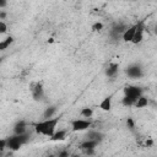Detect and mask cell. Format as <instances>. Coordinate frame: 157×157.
<instances>
[{
  "instance_id": "1",
  "label": "cell",
  "mask_w": 157,
  "mask_h": 157,
  "mask_svg": "<svg viewBox=\"0 0 157 157\" xmlns=\"http://www.w3.org/2000/svg\"><path fill=\"white\" fill-rule=\"evenodd\" d=\"M59 118H49V119H43L42 121H38V123H34L33 124V128H34V131L36 134L38 135H44V136H53V134L56 131V126H58V123H59Z\"/></svg>"
},
{
  "instance_id": "2",
  "label": "cell",
  "mask_w": 157,
  "mask_h": 157,
  "mask_svg": "<svg viewBox=\"0 0 157 157\" xmlns=\"http://www.w3.org/2000/svg\"><path fill=\"white\" fill-rule=\"evenodd\" d=\"M7 148L10 151H18L23 145H26L28 141H29V134L28 132H25V134H13L12 136L7 137Z\"/></svg>"
},
{
  "instance_id": "3",
  "label": "cell",
  "mask_w": 157,
  "mask_h": 157,
  "mask_svg": "<svg viewBox=\"0 0 157 157\" xmlns=\"http://www.w3.org/2000/svg\"><path fill=\"white\" fill-rule=\"evenodd\" d=\"M70 125H71V130L75 131V132L86 131L92 126V120L87 119V118H82V119L77 118V119H72L70 121Z\"/></svg>"
},
{
  "instance_id": "4",
  "label": "cell",
  "mask_w": 157,
  "mask_h": 157,
  "mask_svg": "<svg viewBox=\"0 0 157 157\" xmlns=\"http://www.w3.org/2000/svg\"><path fill=\"white\" fill-rule=\"evenodd\" d=\"M125 74L130 78H141L144 76V69L140 64H131L125 69Z\"/></svg>"
},
{
  "instance_id": "5",
  "label": "cell",
  "mask_w": 157,
  "mask_h": 157,
  "mask_svg": "<svg viewBox=\"0 0 157 157\" xmlns=\"http://www.w3.org/2000/svg\"><path fill=\"white\" fill-rule=\"evenodd\" d=\"M31 94H32V98L36 102L42 101L44 98V87H43V83L42 82H34V83H32V86H31Z\"/></svg>"
},
{
  "instance_id": "6",
  "label": "cell",
  "mask_w": 157,
  "mask_h": 157,
  "mask_svg": "<svg viewBox=\"0 0 157 157\" xmlns=\"http://www.w3.org/2000/svg\"><path fill=\"white\" fill-rule=\"evenodd\" d=\"M141 94H144V91H142L141 87H137V86H126V87H124V96L131 97L135 101Z\"/></svg>"
},
{
  "instance_id": "7",
  "label": "cell",
  "mask_w": 157,
  "mask_h": 157,
  "mask_svg": "<svg viewBox=\"0 0 157 157\" xmlns=\"http://www.w3.org/2000/svg\"><path fill=\"white\" fill-rule=\"evenodd\" d=\"M126 28H128V26H126L125 23H117V25H114V26L112 27V29H110V36H112V38L118 39L119 37L123 36V33L125 32Z\"/></svg>"
},
{
  "instance_id": "8",
  "label": "cell",
  "mask_w": 157,
  "mask_h": 157,
  "mask_svg": "<svg viewBox=\"0 0 157 157\" xmlns=\"http://www.w3.org/2000/svg\"><path fill=\"white\" fill-rule=\"evenodd\" d=\"M136 28H137V23H135V25H132V26L128 27V28L125 29V32L123 33V36H121L123 42H125V43H131V40H132L134 36H135Z\"/></svg>"
},
{
  "instance_id": "9",
  "label": "cell",
  "mask_w": 157,
  "mask_h": 157,
  "mask_svg": "<svg viewBox=\"0 0 157 157\" xmlns=\"http://www.w3.org/2000/svg\"><path fill=\"white\" fill-rule=\"evenodd\" d=\"M144 32H145V27H144V22H139L137 23V28L135 32V36L131 40L132 44H140L144 40Z\"/></svg>"
},
{
  "instance_id": "10",
  "label": "cell",
  "mask_w": 157,
  "mask_h": 157,
  "mask_svg": "<svg viewBox=\"0 0 157 157\" xmlns=\"http://www.w3.org/2000/svg\"><path fill=\"white\" fill-rule=\"evenodd\" d=\"M112 107H113V96L112 94L104 97L99 103V109L103 112H110Z\"/></svg>"
},
{
  "instance_id": "11",
  "label": "cell",
  "mask_w": 157,
  "mask_h": 157,
  "mask_svg": "<svg viewBox=\"0 0 157 157\" xmlns=\"http://www.w3.org/2000/svg\"><path fill=\"white\" fill-rule=\"evenodd\" d=\"M27 123L25 121V120H18L15 125H13V134H17V135H20V134H25V132H27Z\"/></svg>"
},
{
  "instance_id": "12",
  "label": "cell",
  "mask_w": 157,
  "mask_h": 157,
  "mask_svg": "<svg viewBox=\"0 0 157 157\" xmlns=\"http://www.w3.org/2000/svg\"><path fill=\"white\" fill-rule=\"evenodd\" d=\"M118 71H119V65L118 64H115V63H112V64H109L108 66H107V69H105V76L107 77H114V76H117V74H118Z\"/></svg>"
},
{
  "instance_id": "13",
  "label": "cell",
  "mask_w": 157,
  "mask_h": 157,
  "mask_svg": "<svg viewBox=\"0 0 157 157\" xmlns=\"http://www.w3.org/2000/svg\"><path fill=\"white\" fill-rule=\"evenodd\" d=\"M148 103H150V99H148V97H146V96L141 94V96H140V97L136 99V102H135L134 107H135V108H139V109H141V108H146V107L148 105Z\"/></svg>"
},
{
  "instance_id": "14",
  "label": "cell",
  "mask_w": 157,
  "mask_h": 157,
  "mask_svg": "<svg viewBox=\"0 0 157 157\" xmlns=\"http://www.w3.org/2000/svg\"><path fill=\"white\" fill-rule=\"evenodd\" d=\"M98 144H99V142H98V141H96V140L87 139V140H85L83 142H81L80 148H81L82 151H83V150H88V148H96Z\"/></svg>"
},
{
  "instance_id": "15",
  "label": "cell",
  "mask_w": 157,
  "mask_h": 157,
  "mask_svg": "<svg viewBox=\"0 0 157 157\" xmlns=\"http://www.w3.org/2000/svg\"><path fill=\"white\" fill-rule=\"evenodd\" d=\"M86 137H87V139L96 140V141L101 142V141L104 139V135H103L102 132H99V131H96V130H88V132H87V136H86Z\"/></svg>"
},
{
  "instance_id": "16",
  "label": "cell",
  "mask_w": 157,
  "mask_h": 157,
  "mask_svg": "<svg viewBox=\"0 0 157 157\" xmlns=\"http://www.w3.org/2000/svg\"><path fill=\"white\" fill-rule=\"evenodd\" d=\"M52 141H64L65 139H66V130H56L54 134H53V136H50L49 137Z\"/></svg>"
},
{
  "instance_id": "17",
  "label": "cell",
  "mask_w": 157,
  "mask_h": 157,
  "mask_svg": "<svg viewBox=\"0 0 157 157\" xmlns=\"http://www.w3.org/2000/svg\"><path fill=\"white\" fill-rule=\"evenodd\" d=\"M56 113V105H49L48 108H45V110L43 112V118L44 119H49L53 118Z\"/></svg>"
},
{
  "instance_id": "18",
  "label": "cell",
  "mask_w": 157,
  "mask_h": 157,
  "mask_svg": "<svg viewBox=\"0 0 157 157\" xmlns=\"http://www.w3.org/2000/svg\"><path fill=\"white\" fill-rule=\"evenodd\" d=\"M13 37H11V36H9V37H6L5 39H2L1 42H0V50H5V49H7L9 47H10V44H12L13 43Z\"/></svg>"
},
{
  "instance_id": "19",
  "label": "cell",
  "mask_w": 157,
  "mask_h": 157,
  "mask_svg": "<svg viewBox=\"0 0 157 157\" xmlns=\"http://www.w3.org/2000/svg\"><path fill=\"white\" fill-rule=\"evenodd\" d=\"M80 115L82 118H87V119H91L92 115H93V109L92 108H88V107H85L80 110Z\"/></svg>"
},
{
  "instance_id": "20",
  "label": "cell",
  "mask_w": 157,
  "mask_h": 157,
  "mask_svg": "<svg viewBox=\"0 0 157 157\" xmlns=\"http://www.w3.org/2000/svg\"><path fill=\"white\" fill-rule=\"evenodd\" d=\"M135 99H132L131 97H128V96H124L123 97V99H121V103H123V105H125V107H132L134 104H135Z\"/></svg>"
},
{
  "instance_id": "21",
  "label": "cell",
  "mask_w": 157,
  "mask_h": 157,
  "mask_svg": "<svg viewBox=\"0 0 157 157\" xmlns=\"http://www.w3.org/2000/svg\"><path fill=\"white\" fill-rule=\"evenodd\" d=\"M103 28H104V25H103L102 22H99V21L94 22V23L91 26V29H92V32H101Z\"/></svg>"
},
{
  "instance_id": "22",
  "label": "cell",
  "mask_w": 157,
  "mask_h": 157,
  "mask_svg": "<svg viewBox=\"0 0 157 157\" xmlns=\"http://www.w3.org/2000/svg\"><path fill=\"white\" fill-rule=\"evenodd\" d=\"M125 123H126V126H128V129H129V130H131V131H134V130H135V120H134L131 117H128Z\"/></svg>"
},
{
  "instance_id": "23",
  "label": "cell",
  "mask_w": 157,
  "mask_h": 157,
  "mask_svg": "<svg viewBox=\"0 0 157 157\" xmlns=\"http://www.w3.org/2000/svg\"><path fill=\"white\" fill-rule=\"evenodd\" d=\"M5 148H7V140L6 139H1L0 140V155L4 153Z\"/></svg>"
},
{
  "instance_id": "24",
  "label": "cell",
  "mask_w": 157,
  "mask_h": 157,
  "mask_svg": "<svg viewBox=\"0 0 157 157\" xmlns=\"http://www.w3.org/2000/svg\"><path fill=\"white\" fill-rule=\"evenodd\" d=\"M6 32H7V25H6V22L4 20H1L0 21V34H4Z\"/></svg>"
},
{
  "instance_id": "25",
  "label": "cell",
  "mask_w": 157,
  "mask_h": 157,
  "mask_svg": "<svg viewBox=\"0 0 157 157\" xmlns=\"http://www.w3.org/2000/svg\"><path fill=\"white\" fill-rule=\"evenodd\" d=\"M83 153L88 155V156H93V155H96V151H94V148H88V150H83Z\"/></svg>"
},
{
  "instance_id": "26",
  "label": "cell",
  "mask_w": 157,
  "mask_h": 157,
  "mask_svg": "<svg viewBox=\"0 0 157 157\" xmlns=\"http://www.w3.org/2000/svg\"><path fill=\"white\" fill-rule=\"evenodd\" d=\"M152 145H153V140H152V139H147V140L145 141V146H146V147H151Z\"/></svg>"
},
{
  "instance_id": "27",
  "label": "cell",
  "mask_w": 157,
  "mask_h": 157,
  "mask_svg": "<svg viewBox=\"0 0 157 157\" xmlns=\"http://www.w3.org/2000/svg\"><path fill=\"white\" fill-rule=\"evenodd\" d=\"M7 5V0H0V9H5Z\"/></svg>"
},
{
  "instance_id": "28",
  "label": "cell",
  "mask_w": 157,
  "mask_h": 157,
  "mask_svg": "<svg viewBox=\"0 0 157 157\" xmlns=\"http://www.w3.org/2000/svg\"><path fill=\"white\" fill-rule=\"evenodd\" d=\"M5 18H6V12L4 10H1L0 11V20H4L5 21Z\"/></svg>"
},
{
  "instance_id": "29",
  "label": "cell",
  "mask_w": 157,
  "mask_h": 157,
  "mask_svg": "<svg viewBox=\"0 0 157 157\" xmlns=\"http://www.w3.org/2000/svg\"><path fill=\"white\" fill-rule=\"evenodd\" d=\"M66 156H69V152H66V151L59 152V157H66Z\"/></svg>"
},
{
  "instance_id": "30",
  "label": "cell",
  "mask_w": 157,
  "mask_h": 157,
  "mask_svg": "<svg viewBox=\"0 0 157 157\" xmlns=\"http://www.w3.org/2000/svg\"><path fill=\"white\" fill-rule=\"evenodd\" d=\"M153 33H155V34L157 36V23H156V25L153 26Z\"/></svg>"
},
{
  "instance_id": "31",
  "label": "cell",
  "mask_w": 157,
  "mask_h": 157,
  "mask_svg": "<svg viewBox=\"0 0 157 157\" xmlns=\"http://www.w3.org/2000/svg\"><path fill=\"white\" fill-rule=\"evenodd\" d=\"M48 43H54V38H49L48 39Z\"/></svg>"
},
{
  "instance_id": "32",
  "label": "cell",
  "mask_w": 157,
  "mask_h": 157,
  "mask_svg": "<svg viewBox=\"0 0 157 157\" xmlns=\"http://www.w3.org/2000/svg\"><path fill=\"white\" fill-rule=\"evenodd\" d=\"M128 1H136V0H128Z\"/></svg>"
}]
</instances>
